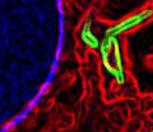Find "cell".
<instances>
[{
    "mask_svg": "<svg viewBox=\"0 0 153 132\" xmlns=\"http://www.w3.org/2000/svg\"><path fill=\"white\" fill-rule=\"evenodd\" d=\"M144 65H146V67H148L149 70H153V54L147 55L144 57Z\"/></svg>",
    "mask_w": 153,
    "mask_h": 132,
    "instance_id": "cell-1",
    "label": "cell"
}]
</instances>
